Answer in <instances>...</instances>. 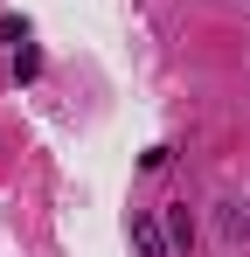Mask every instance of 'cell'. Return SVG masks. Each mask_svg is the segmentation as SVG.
<instances>
[{"mask_svg": "<svg viewBox=\"0 0 250 257\" xmlns=\"http://www.w3.org/2000/svg\"><path fill=\"white\" fill-rule=\"evenodd\" d=\"M167 243H174L167 222H153L146 209H132V250H139V257H167Z\"/></svg>", "mask_w": 250, "mask_h": 257, "instance_id": "cell-1", "label": "cell"}, {"mask_svg": "<svg viewBox=\"0 0 250 257\" xmlns=\"http://www.w3.org/2000/svg\"><path fill=\"white\" fill-rule=\"evenodd\" d=\"M167 236H174V243H195V222H188V209H167Z\"/></svg>", "mask_w": 250, "mask_h": 257, "instance_id": "cell-2", "label": "cell"}]
</instances>
